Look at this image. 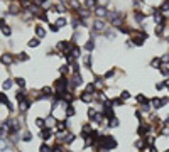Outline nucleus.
Segmentation results:
<instances>
[{
    "mask_svg": "<svg viewBox=\"0 0 169 152\" xmlns=\"http://www.w3.org/2000/svg\"><path fill=\"white\" fill-rule=\"evenodd\" d=\"M118 147V142L117 139L110 135V133H102L100 139H98V149L96 151L100 152H110V151H115Z\"/></svg>",
    "mask_w": 169,
    "mask_h": 152,
    "instance_id": "obj_1",
    "label": "nucleus"
},
{
    "mask_svg": "<svg viewBox=\"0 0 169 152\" xmlns=\"http://www.w3.org/2000/svg\"><path fill=\"white\" fill-rule=\"evenodd\" d=\"M54 91L56 93H64L66 90H69V79L66 78V76H61V78H57L56 81H54Z\"/></svg>",
    "mask_w": 169,
    "mask_h": 152,
    "instance_id": "obj_2",
    "label": "nucleus"
},
{
    "mask_svg": "<svg viewBox=\"0 0 169 152\" xmlns=\"http://www.w3.org/2000/svg\"><path fill=\"white\" fill-rule=\"evenodd\" d=\"M152 130H154V127H152L150 123H147V122H140L139 127H137V135H139V139H144L146 135L152 133Z\"/></svg>",
    "mask_w": 169,
    "mask_h": 152,
    "instance_id": "obj_3",
    "label": "nucleus"
},
{
    "mask_svg": "<svg viewBox=\"0 0 169 152\" xmlns=\"http://www.w3.org/2000/svg\"><path fill=\"white\" fill-rule=\"evenodd\" d=\"M168 103H169V96H162V98L154 96V98H150V105H152L154 110H161V108H164Z\"/></svg>",
    "mask_w": 169,
    "mask_h": 152,
    "instance_id": "obj_4",
    "label": "nucleus"
},
{
    "mask_svg": "<svg viewBox=\"0 0 169 152\" xmlns=\"http://www.w3.org/2000/svg\"><path fill=\"white\" fill-rule=\"evenodd\" d=\"M93 32L95 34H103V32H107V24H105L103 20L96 19L93 22Z\"/></svg>",
    "mask_w": 169,
    "mask_h": 152,
    "instance_id": "obj_5",
    "label": "nucleus"
},
{
    "mask_svg": "<svg viewBox=\"0 0 169 152\" xmlns=\"http://www.w3.org/2000/svg\"><path fill=\"white\" fill-rule=\"evenodd\" d=\"M14 61H15V57H14V54H10V53H5V54H2V57H0V63L3 66H10V64H14Z\"/></svg>",
    "mask_w": 169,
    "mask_h": 152,
    "instance_id": "obj_6",
    "label": "nucleus"
},
{
    "mask_svg": "<svg viewBox=\"0 0 169 152\" xmlns=\"http://www.w3.org/2000/svg\"><path fill=\"white\" fill-rule=\"evenodd\" d=\"M93 85H95V88H96V90H103V88H105V78H103V76L95 75Z\"/></svg>",
    "mask_w": 169,
    "mask_h": 152,
    "instance_id": "obj_7",
    "label": "nucleus"
},
{
    "mask_svg": "<svg viewBox=\"0 0 169 152\" xmlns=\"http://www.w3.org/2000/svg\"><path fill=\"white\" fill-rule=\"evenodd\" d=\"M83 66H85L86 69H90V71H93V61H92V54H90V53L83 56Z\"/></svg>",
    "mask_w": 169,
    "mask_h": 152,
    "instance_id": "obj_8",
    "label": "nucleus"
},
{
    "mask_svg": "<svg viewBox=\"0 0 169 152\" xmlns=\"http://www.w3.org/2000/svg\"><path fill=\"white\" fill-rule=\"evenodd\" d=\"M39 135H41V139H42V140H49L51 137H54V135H53V129H51V127H46V129H42Z\"/></svg>",
    "mask_w": 169,
    "mask_h": 152,
    "instance_id": "obj_9",
    "label": "nucleus"
},
{
    "mask_svg": "<svg viewBox=\"0 0 169 152\" xmlns=\"http://www.w3.org/2000/svg\"><path fill=\"white\" fill-rule=\"evenodd\" d=\"M98 112H100L98 108L88 107V108H86V117H88V120H92V122H93L95 118H96V115H98Z\"/></svg>",
    "mask_w": 169,
    "mask_h": 152,
    "instance_id": "obj_10",
    "label": "nucleus"
},
{
    "mask_svg": "<svg viewBox=\"0 0 169 152\" xmlns=\"http://www.w3.org/2000/svg\"><path fill=\"white\" fill-rule=\"evenodd\" d=\"M56 129H57V132L68 130V120H66V118H64V120H56Z\"/></svg>",
    "mask_w": 169,
    "mask_h": 152,
    "instance_id": "obj_11",
    "label": "nucleus"
},
{
    "mask_svg": "<svg viewBox=\"0 0 169 152\" xmlns=\"http://www.w3.org/2000/svg\"><path fill=\"white\" fill-rule=\"evenodd\" d=\"M79 100H81L85 105H88V103H92V101H93V95H90V93L83 91V93H79Z\"/></svg>",
    "mask_w": 169,
    "mask_h": 152,
    "instance_id": "obj_12",
    "label": "nucleus"
},
{
    "mask_svg": "<svg viewBox=\"0 0 169 152\" xmlns=\"http://www.w3.org/2000/svg\"><path fill=\"white\" fill-rule=\"evenodd\" d=\"M9 12H10L12 15H19V14H20L19 3H17V2H12V3H10V7H9Z\"/></svg>",
    "mask_w": 169,
    "mask_h": 152,
    "instance_id": "obj_13",
    "label": "nucleus"
},
{
    "mask_svg": "<svg viewBox=\"0 0 169 152\" xmlns=\"http://www.w3.org/2000/svg\"><path fill=\"white\" fill-rule=\"evenodd\" d=\"M95 15H96V17H107V15H108L107 7H96V9H95Z\"/></svg>",
    "mask_w": 169,
    "mask_h": 152,
    "instance_id": "obj_14",
    "label": "nucleus"
},
{
    "mask_svg": "<svg viewBox=\"0 0 169 152\" xmlns=\"http://www.w3.org/2000/svg\"><path fill=\"white\" fill-rule=\"evenodd\" d=\"M76 115V108L73 103H69V105H66V118H69V117H75Z\"/></svg>",
    "mask_w": 169,
    "mask_h": 152,
    "instance_id": "obj_15",
    "label": "nucleus"
},
{
    "mask_svg": "<svg viewBox=\"0 0 169 152\" xmlns=\"http://www.w3.org/2000/svg\"><path fill=\"white\" fill-rule=\"evenodd\" d=\"M161 66H162V59H161V57H154V59L150 61V68H154V69H161Z\"/></svg>",
    "mask_w": 169,
    "mask_h": 152,
    "instance_id": "obj_16",
    "label": "nucleus"
},
{
    "mask_svg": "<svg viewBox=\"0 0 169 152\" xmlns=\"http://www.w3.org/2000/svg\"><path fill=\"white\" fill-rule=\"evenodd\" d=\"M34 31H36V36H37V39H42L44 36H46V31H44V27H42V25H39V24L34 27Z\"/></svg>",
    "mask_w": 169,
    "mask_h": 152,
    "instance_id": "obj_17",
    "label": "nucleus"
},
{
    "mask_svg": "<svg viewBox=\"0 0 169 152\" xmlns=\"http://www.w3.org/2000/svg\"><path fill=\"white\" fill-rule=\"evenodd\" d=\"M107 125H108V129H117V127L120 125V120H118V117H113V118H110Z\"/></svg>",
    "mask_w": 169,
    "mask_h": 152,
    "instance_id": "obj_18",
    "label": "nucleus"
},
{
    "mask_svg": "<svg viewBox=\"0 0 169 152\" xmlns=\"http://www.w3.org/2000/svg\"><path fill=\"white\" fill-rule=\"evenodd\" d=\"M110 103H112L113 107H124V105H125V101H124L120 96H115V98H112V100H110Z\"/></svg>",
    "mask_w": 169,
    "mask_h": 152,
    "instance_id": "obj_19",
    "label": "nucleus"
},
{
    "mask_svg": "<svg viewBox=\"0 0 169 152\" xmlns=\"http://www.w3.org/2000/svg\"><path fill=\"white\" fill-rule=\"evenodd\" d=\"M83 47H85V51L92 53V51L95 49V41H93V39H88V41L85 42V46H83Z\"/></svg>",
    "mask_w": 169,
    "mask_h": 152,
    "instance_id": "obj_20",
    "label": "nucleus"
},
{
    "mask_svg": "<svg viewBox=\"0 0 169 152\" xmlns=\"http://www.w3.org/2000/svg\"><path fill=\"white\" fill-rule=\"evenodd\" d=\"M135 100H137V103H140V105H144V103H149V101H150L149 98L144 95V93H139V95L135 96Z\"/></svg>",
    "mask_w": 169,
    "mask_h": 152,
    "instance_id": "obj_21",
    "label": "nucleus"
},
{
    "mask_svg": "<svg viewBox=\"0 0 169 152\" xmlns=\"http://www.w3.org/2000/svg\"><path fill=\"white\" fill-rule=\"evenodd\" d=\"M69 53H71V56L75 57V59L81 56V54H79V53H81V49H79V46H78V44H73V47H71V51H69Z\"/></svg>",
    "mask_w": 169,
    "mask_h": 152,
    "instance_id": "obj_22",
    "label": "nucleus"
},
{
    "mask_svg": "<svg viewBox=\"0 0 169 152\" xmlns=\"http://www.w3.org/2000/svg\"><path fill=\"white\" fill-rule=\"evenodd\" d=\"M29 107H31V101H29V100H24V101H20L19 103V110L20 112H27Z\"/></svg>",
    "mask_w": 169,
    "mask_h": 152,
    "instance_id": "obj_23",
    "label": "nucleus"
},
{
    "mask_svg": "<svg viewBox=\"0 0 169 152\" xmlns=\"http://www.w3.org/2000/svg\"><path fill=\"white\" fill-rule=\"evenodd\" d=\"M134 17H135V22H137V24H142V22L146 20V14H144V12H139V10H137Z\"/></svg>",
    "mask_w": 169,
    "mask_h": 152,
    "instance_id": "obj_24",
    "label": "nucleus"
},
{
    "mask_svg": "<svg viewBox=\"0 0 169 152\" xmlns=\"http://www.w3.org/2000/svg\"><path fill=\"white\" fill-rule=\"evenodd\" d=\"M85 91H86V93H90V95H95V93H96L98 90L95 88L93 83H88V85H85Z\"/></svg>",
    "mask_w": 169,
    "mask_h": 152,
    "instance_id": "obj_25",
    "label": "nucleus"
},
{
    "mask_svg": "<svg viewBox=\"0 0 169 152\" xmlns=\"http://www.w3.org/2000/svg\"><path fill=\"white\" fill-rule=\"evenodd\" d=\"M36 125H37L39 129L42 130V129H46V125H47V122H46V120H44L42 117H37V118H36Z\"/></svg>",
    "mask_w": 169,
    "mask_h": 152,
    "instance_id": "obj_26",
    "label": "nucleus"
},
{
    "mask_svg": "<svg viewBox=\"0 0 169 152\" xmlns=\"http://www.w3.org/2000/svg\"><path fill=\"white\" fill-rule=\"evenodd\" d=\"M115 75H117V68H110V69L103 75V78H105V79H110V78H113Z\"/></svg>",
    "mask_w": 169,
    "mask_h": 152,
    "instance_id": "obj_27",
    "label": "nucleus"
},
{
    "mask_svg": "<svg viewBox=\"0 0 169 152\" xmlns=\"http://www.w3.org/2000/svg\"><path fill=\"white\" fill-rule=\"evenodd\" d=\"M154 34H156L157 37H162V34H164V25H156Z\"/></svg>",
    "mask_w": 169,
    "mask_h": 152,
    "instance_id": "obj_28",
    "label": "nucleus"
},
{
    "mask_svg": "<svg viewBox=\"0 0 169 152\" xmlns=\"http://www.w3.org/2000/svg\"><path fill=\"white\" fill-rule=\"evenodd\" d=\"M12 85H14V79H10V78H7V79L3 81V85H2V88H3V90H10V88H12Z\"/></svg>",
    "mask_w": 169,
    "mask_h": 152,
    "instance_id": "obj_29",
    "label": "nucleus"
},
{
    "mask_svg": "<svg viewBox=\"0 0 169 152\" xmlns=\"http://www.w3.org/2000/svg\"><path fill=\"white\" fill-rule=\"evenodd\" d=\"M39 152H53V147H51V145H47L46 142H42V144H41V147H39Z\"/></svg>",
    "mask_w": 169,
    "mask_h": 152,
    "instance_id": "obj_30",
    "label": "nucleus"
},
{
    "mask_svg": "<svg viewBox=\"0 0 169 152\" xmlns=\"http://www.w3.org/2000/svg\"><path fill=\"white\" fill-rule=\"evenodd\" d=\"M159 71H161V75L164 76V78H169V66H168V64H162Z\"/></svg>",
    "mask_w": 169,
    "mask_h": 152,
    "instance_id": "obj_31",
    "label": "nucleus"
},
{
    "mask_svg": "<svg viewBox=\"0 0 169 152\" xmlns=\"http://www.w3.org/2000/svg\"><path fill=\"white\" fill-rule=\"evenodd\" d=\"M39 44H41V41H39L37 37H32L29 42H27V46H29V47H37Z\"/></svg>",
    "mask_w": 169,
    "mask_h": 152,
    "instance_id": "obj_32",
    "label": "nucleus"
},
{
    "mask_svg": "<svg viewBox=\"0 0 169 152\" xmlns=\"http://www.w3.org/2000/svg\"><path fill=\"white\" fill-rule=\"evenodd\" d=\"M69 68H71L69 64H63V66L59 68V73H61L63 76H64V75H68V73H69Z\"/></svg>",
    "mask_w": 169,
    "mask_h": 152,
    "instance_id": "obj_33",
    "label": "nucleus"
},
{
    "mask_svg": "<svg viewBox=\"0 0 169 152\" xmlns=\"http://www.w3.org/2000/svg\"><path fill=\"white\" fill-rule=\"evenodd\" d=\"M130 91H129V90H124V91H122V93H120V98H122V100H124V101H127V100H130Z\"/></svg>",
    "mask_w": 169,
    "mask_h": 152,
    "instance_id": "obj_34",
    "label": "nucleus"
},
{
    "mask_svg": "<svg viewBox=\"0 0 169 152\" xmlns=\"http://www.w3.org/2000/svg\"><path fill=\"white\" fill-rule=\"evenodd\" d=\"M15 100H17V101L20 103V101L27 100V96H25V93H24V91H20V90H19V91H17V95H15Z\"/></svg>",
    "mask_w": 169,
    "mask_h": 152,
    "instance_id": "obj_35",
    "label": "nucleus"
},
{
    "mask_svg": "<svg viewBox=\"0 0 169 152\" xmlns=\"http://www.w3.org/2000/svg\"><path fill=\"white\" fill-rule=\"evenodd\" d=\"M83 5H85L86 9H93L95 5H96V0H85V2H83Z\"/></svg>",
    "mask_w": 169,
    "mask_h": 152,
    "instance_id": "obj_36",
    "label": "nucleus"
},
{
    "mask_svg": "<svg viewBox=\"0 0 169 152\" xmlns=\"http://www.w3.org/2000/svg\"><path fill=\"white\" fill-rule=\"evenodd\" d=\"M14 81H15V85H19L20 88H24V86H25V79H24L22 76H17V78H15Z\"/></svg>",
    "mask_w": 169,
    "mask_h": 152,
    "instance_id": "obj_37",
    "label": "nucleus"
},
{
    "mask_svg": "<svg viewBox=\"0 0 169 152\" xmlns=\"http://www.w3.org/2000/svg\"><path fill=\"white\" fill-rule=\"evenodd\" d=\"M20 139H22L24 142H31V140H32V133L31 132H24V135H22Z\"/></svg>",
    "mask_w": 169,
    "mask_h": 152,
    "instance_id": "obj_38",
    "label": "nucleus"
},
{
    "mask_svg": "<svg viewBox=\"0 0 169 152\" xmlns=\"http://www.w3.org/2000/svg\"><path fill=\"white\" fill-rule=\"evenodd\" d=\"M134 115H135V118H137L139 122H144V120H142V118H144V113H142V110H140V108H137Z\"/></svg>",
    "mask_w": 169,
    "mask_h": 152,
    "instance_id": "obj_39",
    "label": "nucleus"
},
{
    "mask_svg": "<svg viewBox=\"0 0 169 152\" xmlns=\"http://www.w3.org/2000/svg\"><path fill=\"white\" fill-rule=\"evenodd\" d=\"M66 24H68V20L64 19V17H59V19L56 20V25H57V27H64Z\"/></svg>",
    "mask_w": 169,
    "mask_h": 152,
    "instance_id": "obj_40",
    "label": "nucleus"
},
{
    "mask_svg": "<svg viewBox=\"0 0 169 152\" xmlns=\"http://www.w3.org/2000/svg\"><path fill=\"white\" fill-rule=\"evenodd\" d=\"M17 61H29L27 53H19V54H17Z\"/></svg>",
    "mask_w": 169,
    "mask_h": 152,
    "instance_id": "obj_41",
    "label": "nucleus"
},
{
    "mask_svg": "<svg viewBox=\"0 0 169 152\" xmlns=\"http://www.w3.org/2000/svg\"><path fill=\"white\" fill-rule=\"evenodd\" d=\"M53 152H64V149H63V144H59V142H57L56 145L53 147Z\"/></svg>",
    "mask_w": 169,
    "mask_h": 152,
    "instance_id": "obj_42",
    "label": "nucleus"
},
{
    "mask_svg": "<svg viewBox=\"0 0 169 152\" xmlns=\"http://www.w3.org/2000/svg\"><path fill=\"white\" fill-rule=\"evenodd\" d=\"M164 88H166L164 81H159V83H156V90H157V91H161V90H164Z\"/></svg>",
    "mask_w": 169,
    "mask_h": 152,
    "instance_id": "obj_43",
    "label": "nucleus"
},
{
    "mask_svg": "<svg viewBox=\"0 0 169 152\" xmlns=\"http://www.w3.org/2000/svg\"><path fill=\"white\" fill-rule=\"evenodd\" d=\"M2 32H3V34H5V36H10V34H12V29H10V27H9V25H5V27H3V29H2Z\"/></svg>",
    "mask_w": 169,
    "mask_h": 152,
    "instance_id": "obj_44",
    "label": "nucleus"
},
{
    "mask_svg": "<svg viewBox=\"0 0 169 152\" xmlns=\"http://www.w3.org/2000/svg\"><path fill=\"white\" fill-rule=\"evenodd\" d=\"M7 149V144H5V140H0V152H3Z\"/></svg>",
    "mask_w": 169,
    "mask_h": 152,
    "instance_id": "obj_45",
    "label": "nucleus"
},
{
    "mask_svg": "<svg viewBox=\"0 0 169 152\" xmlns=\"http://www.w3.org/2000/svg\"><path fill=\"white\" fill-rule=\"evenodd\" d=\"M49 29H51V32H57V31H59V27H57L56 24H51V25H49Z\"/></svg>",
    "mask_w": 169,
    "mask_h": 152,
    "instance_id": "obj_46",
    "label": "nucleus"
},
{
    "mask_svg": "<svg viewBox=\"0 0 169 152\" xmlns=\"http://www.w3.org/2000/svg\"><path fill=\"white\" fill-rule=\"evenodd\" d=\"M115 36H117V34H115L113 31H107V37H108V39H113Z\"/></svg>",
    "mask_w": 169,
    "mask_h": 152,
    "instance_id": "obj_47",
    "label": "nucleus"
},
{
    "mask_svg": "<svg viewBox=\"0 0 169 152\" xmlns=\"http://www.w3.org/2000/svg\"><path fill=\"white\" fill-rule=\"evenodd\" d=\"M149 152H159V149L156 147V144H154V145H149Z\"/></svg>",
    "mask_w": 169,
    "mask_h": 152,
    "instance_id": "obj_48",
    "label": "nucleus"
},
{
    "mask_svg": "<svg viewBox=\"0 0 169 152\" xmlns=\"http://www.w3.org/2000/svg\"><path fill=\"white\" fill-rule=\"evenodd\" d=\"M96 2H98L102 7H107V3H108V0H96Z\"/></svg>",
    "mask_w": 169,
    "mask_h": 152,
    "instance_id": "obj_49",
    "label": "nucleus"
},
{
    "mask_svg": "<svg viewBox=\"0 0 169 152\" xmlns=\"http://www.w3.org/2000/svg\"><path fill=\"white\" fill-rule=\"evenodd\" d=\"M3 135H5V132H3V129H0V140H3Z\"/></svg>",
    "mask_w": 169,
    "mask_h": 152,
    "instance_id": "obj_50",
    "label": "nucleus"
},
{
    "mask_svg": "<svg viewBox=\"0 0 169 152\" xmlns=\"http://www.w3.org/2000/svg\"><path fill=\"white\" fill-rule=\"evenodd\" d=\"M39 19H41V20H47V15H46V14H42V15H39Z\"/></svg>",
    "mask_w": 169,
    "mask_h": 152,
    "instance_id": "obj_51",
    "label": "nucleus"
},
{
    "mask_svg": "<svg viewBox=\"0 0 169 152\" xmlns=\"http://www.w3.org/2000/svg\"><path fill=\"white\" fill-rule=\"evenodd\" d=\"M166 42H168V44H169V36H168V37H166Z\"/></svg>",
    "mask_w": 169,
    "mask_h": 152,
    "instance_id": "obj_52",
    "label": "nucleus"
},
{
    "mask_svg": "<svg viewBox=\"0 0 169 152\" xmlns=\"http://www.w3.org/2000/svg\"><path fill=\"white\" fill-rule=\"evenodd\" d=\"M164 152H169V149H166V151H164Z\"/></svg>",
    "mask_w": 169,
    "mask_h": 152,
    "instance_id": "obj_53",
    "label": "nucleus"
},
{
    "mask_svg": "<svg viewBox=\"0 0 169 152\" xmlns=\"http://www.w3.org/2000/svg\"><path fill=\"white\" fill-rule=\"evenodd\" d=\"M168 135H169V127H168Z\"/></svg>",
    "mask_w": 169,
    "mask_h": 152,
    "instance_id": "obj_54",
    "label": "nucleus"
},
{
    "mask_svg": "<svg viewBox=\"0 0 169 152\" xmlns=\"http://www.w3.org/2000/svg\"><path fill=\"white\" fill-rule=\"evenodd\" d=\"M96 152H100V151H96Z\"/></svg>",
    "mask_w": 169,
    "mask_h": 152,
    "instance_id": "obj_55",
    "label": "nucleus"
}]
</instances>
